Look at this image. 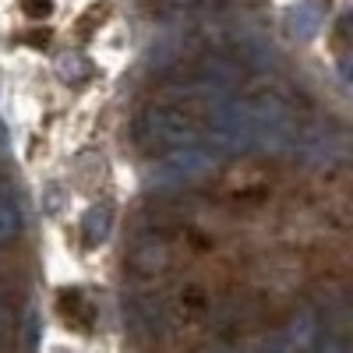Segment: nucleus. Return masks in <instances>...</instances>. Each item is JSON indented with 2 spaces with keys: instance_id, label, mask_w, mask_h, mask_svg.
<instances>
[{
  "instance_id": "1",
  "label": "nucleus",
  "mask_w": 353,
  "mask_h": 353,
  "mask_svg": "<svg viewBox=\"0 0 353 353\" xmlns=\"http://www.w3.org/2000/svg\"><path fill=\"white\" fill-rule=\"evenodd\" d=\"M198 134H201L198 113L184 103H156L138 121L141 145H191L198 141Z\"/></svg>"
},
{
  "instance_id": "2",
  "label": "nucleus",
  "mask_w": 353,
  "mask_h": 353,
  "mask_svg": "<svg viewBox=\"0 0 353 353\" xmlns=\"http://www.w3.org/2000/svg\"><path fill=\"white\" fill-rule=\"evenodd\" d=\"M212 170H216V156L212 152L198 149V145H181V149H173L159 163H152L145 184L156 188V191H176V188H188V184L205 181Z\"/></svg>"
},
{
  "instance_id": "3",
  "label": "nucleus",
  "mask_w": 353,
  "mask_h": 353,
  "mask_svg": "<svg viewBox=\"0 0 353 353\" xmlns=\"http://www.w3.org/2000/svg\"><path fill=\"white\" fill-rule=\"evenodd\" d=\"M329 14V0H301L297 8H290L286 21H290V32L297 39H314L325 25Z\"/></svg>"
},
{
  "instance_id": "4",
  "label": "nucleus",
  "mask_w": 353,
  "mask_h": 353,
  "mask_svg": "<svg viewBox=\"0 0 353 353\" xmlns=\"http://www.w3.org/2000/svg\"><path fill=\"white\" fill-rule=\"evenodd\" d=\"M110 219H113L110 205H92V209L85 212V219H81L85 244H103V241L110 237Z\"/></svg>"
},
{
  "instance_id": "5",
  "label": "nucleus",
  "mask_w": 353,
  "mask_h": 353,
  "mask_svg": "<svg viewBox=\"0 0 353 353\" xmlns=\"http://www.w3.org/2000/svg\"><path fill=\"white\" fill-rule=\"evenodd\" d=\"M21 226V209L11 194H0V244H4L11 233Z\"/></svg>"
},
{
  "instance_id": "6",
  "label": "nucleus",
  "mask_w": 353,
  "mask_h": 353,
  "mask_svg": "<svg viewBox=\"0 0 353 353\" xmlns=\"http://www.w3.org/2000/svg\"><path fill=\"white\" fill-rule=\"evenodd\" d=\"M57 74L64 81H81L88 74V64L81 61V53H64V57H57Z\"/></svg>"
},
{
  "instance_id": "7",
  "label": "nucleus",
  "mask_w": 353,
  "mask_h": 353,
  "mask_svg": "<svg viewBox=\"0 0 353 353\" xmlns=\"http://www.w3.org/2000/svg\"><path fill=\"white\" fill-rule=\"evenodd\" d=\"M25 346H28V350L39 346V311H36V307L25 311Z\"/></svg>"
},
{
  "instance_id": "8",
  "label": "nucleus",
  "mask_w": 353,
  "mask_h": 353,
  "mask_svg": "<svg viewBox=\"0 0 353 353\" xmlns=\"http://www.w3.org/2000/svg\"><path fill=\"white\" fill-rule=\"evenodd\" d=\"M181 4H191V0H181Z\"/></svg>"
}]
</instances>
